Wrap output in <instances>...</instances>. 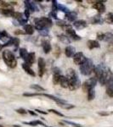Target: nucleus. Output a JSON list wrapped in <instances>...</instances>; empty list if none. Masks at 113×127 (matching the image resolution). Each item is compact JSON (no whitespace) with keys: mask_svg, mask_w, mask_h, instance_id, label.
Returning a JSON list of instances; mask_svg holds the SVG:
<instances>
[{"mask_svg":"<svg viewBox=\"0 0 113 127\" xmlns=\"http://www.w3.org/2000/svg\"><path fill=\"white\" fill-rule=\"evenodd\" d=\"M103 21L104 20H102L101 16H100V15L94 16V17L90 20V22H91L92 24H102L103 23Z\"/></svg>","mask_w":113,"mask_h":127,"instance_id":"nucleus-22","label":"nucleus"},{"mask_svg":"<svg viewBox=\"0 0 113 127\" xmlns=\"http://www.w3.org/2000/svg\"><path fill=\"white\" fill-rule=\"evenodd\" d=\"M29 16H30V10L27 9H26V10H25V17L27 19Z\"/></svg>","mask_w":113,"mask_h":127,"instance_id":"nucleus-39","label":"nucleus"},{"mask_svg":"<svg viewBox=\"0 0 113 127\" xmlns=\"http://www.w3.org/2000/svg\"><path fill=\"white\" fill-rule=\"evenodd\" d=\"M56 25L59 26H63V27H65V26H67L66 22L64 21V20H58V21L56 22Z\"/></svg>","mask_w":113,"mask_h":127,"instance_id":"nucleus-35","label":"nucleus"},{"mask_svg":"<svg viewBox=\"0 0 113 127\" xmlns=\"http://www.w3.org/2000/svg\"><path fill=\"white\" fill-rule=\"evenodd\" d=\"M25 61H26V64L31 66V65L35 62V54L34 53H29Z\"/></svg>","mask_w":113,"mask_h":127,"instance_id":"nucleus-13","label":"nucleus"},{"mask_svg":"<svg viewBox=\"0 0 113 127\" xmlns=\"http://www.w3.org/2000/svg\"><path fill=\"white\" fill-rule=\"evenodd\" d=\"M46 127H47V126H46Z\"/></svg>","mask_w":113,"mask_h":127,"instance_id":"nucleus-49","label":"nucleus"},{"mask_svg":"<svg viewBox=\"0 0 113 127\" xmlns=\"http://www.w3.org/2000/svg\"><path fill=\"white\" fill-rule=\"evenodd\" d=\"M97 39H98V40H100V41H103V40H104V34L99 33V34L97 35Z\"/></svg>","mask_w":113,"mask_h":127,"instance_id":"nucleus-40","label":"nucleus"},{"mask_svg":"<svg viewBox=\"0 0 113 127\" xmlns=\"http://www.w3.org/2000/svg\"><path fill=\"white\" fill-rule=\"evenodd\" d=\"M0 127H3V126H1V125H0Z\"/></svg>","mask_w":113,"mask_h":127,"instance_id":"nucleus-47","label":"nucleus"},{"mask_svg":"<svg viewBox=\"0 0 113 127\" xmlns=\"http://www.w3.org/2000/svg\"><path fill=\"white\" fill-rule=\"evenodd\" d=\"M16 112L19 113V114H26V113H27V111H26V109H24V108H19V109H16Z\"/></svg>","mask_w":113,"mask_h":127,"instance_id":"nucleus-36","label":"nucleus"},{"mask_svg":"<svg viewBox=\"0 0 113 127\" xmlns=\"http://www.w3.org/2000/svg\"><path fill=\"white\" fill-rule=\"evenodd\" d=\"M98 81L101 85H108L113 81V73L109 69H105L103 73L98 78Z\"/></svg>","mask_w":113,"mask_h":127,"instance_id":"nucleus-4","label":"nucleus"},{"mask_svg":"<svg viewBox=\"0 0 113 127\" xmlns=\"http://www.w3.org/2000/svg\"><path fill=\"white\" fill-rule=\"evenodd\" d=\"M87 45H88V47H89V49L99 48L100 47V43H99L97 41H94V40H89V41H88Z\"/></svg>","mask_w":113,"mask_h":127,"instance_id":"nucleus-17","label":"nucleus"},{"mask_svg":"<svg viewBox=\"0 0 113 127\" xmlns=\"http://www.w3.org/2000/svg\"><path fill=\"white\" fill-rule=\"evenodd\" d=\"M94 97H95V91H94V89L89 90V91L88 92V100L91 101V100L94 99Z\"/></svg>","mask_w":113,"mask_h":127,"instance_id":"nucleus-29","label":"nucleus"},{"mask_svg":"<svg viewBox=\"0 0 113 127\" xmlns=\"http://www.w3.org/2000/svg\"><path fill=\"white\" fill-rule=\"evenodd\" d=\"M49 112L54 113V114H57V115H59V116H64L62 114H61V113H59V112H58V111H56V110H55V109H49Z\"/></svg>","mask_w":113,"mask_h":127,"instance_id":"nucleus-37","label":"nucleus"},{"mask_svg":"<svg viewBox=\"0 0 113 127\" xmlns=\"http://www.w3.org/2000/svg\"><path fill=\"white\" fill-rule=\"evenodd\" d=\"M58 38H59V40L64 44H70V42H71V39H70L67 36H65V35H63V34L59 35Z\"/></svg>","mask_w":113,"mask_h":127,"instance_id":"nucleus-23","label":"nucleus"},{"mask_svg":"<svg viewBox=\"0 0 113 127\" xmlns=\"http://www.w3.org/2000/svg\"><path fill=\"white\" fill-rule=\"evenodd\" d=\"M86 59H87V58L81 52L76 53L75 55L73 56V61L77 65H82L86 61Z\"/></svg>","mask_w":113,"mask_h":127,"instance_id":"nucleus-8","label":"nucleus"},{"mask_svg":"<svg viewBox=\"0 0 113 127\" xmlns=\"http://www.w3.org/2000/svg\"><path fill=\"white\" fill-rule=\"evenodd\" d=\"M24 124L29 125V126H38V125H42V126H46L44 123H42L40 120H35V121H31V122H24Z\"/></svg>","mask_w":113,"mask_h":127,"instance_id":"nucleus-26","label":"nucleus"},{"mask_svg":"<svg viewBox=\"0 0 113 127\" xmlns=\"http://www.w3.org/2000/svg\"><path fill=\"white\" fill-rule=\"evenodd\" d=\"M49 17H52V18H54V19H57V15H56V14H55V12L54 11H52L50 14H49Z\"/></svg>","mask_w":113,"mask_h":127,"instance_id":"nucleus-41","label":"nucleus"},{"mask_svg":"<svg viewBox=\"0 0 113 127\" xmlns=\"http://www.w3.org/2000/svg\"><path fill=\"white\" fill-rule=\"evenodd\" d=\"M59 107L65 108V109H70V108H72L74 106L73 105H71V104H68V103H62V104H59Z\"/></svg>","mask_w":113,"mask_h":127,"instance_id":"nucleus-32","label":"nucleus"},{"mask_svg":"<svg viewBox=\"0 0 113 127\" xmlns=\"http://www.w3.org/2000/svg\"><path fill=\"white\" fill-rule=\"evenodd\" d=\"M27 112H29V114H32V115H34V116H36V115H37L36 113H34L33 111H32V110H28Z\"/></svg>","mask_w":113,"mask_h":127,"instance_id":"nucleus-43","label":"nucleus"},{"mask_svg":"<svg viewBox=\"0 0 113 127\" xmlns=\"http://www.w3.org/2000/svg\"><path fill=\"white\" fill-rule=\"evenodd\" d=\"M10 39L11 38L9 37V36L5 31H0V40L3 42H6V43H7Z\"/></svg>","mask_w":113,"mask_h":127,"instance_id":"nucleus-18","label":"nucleus"},{"mask_svg":"<svg viewBox=\"0 0 113 127\" xmlns=\"http://www.w3.org/2000/svg\"><path fill=\"white\" fill-rule=\"evenodd\" d=\"M52 20L48 17H42L39 19H35V28L38 31L48 30L52 26Z\"/></svg>","mask_w":113,"mask_h":127,"instance_id":"nucleus-1","label":"nucleus"},{"mask_svg":"<svg viewBox=\"0 0 113 127\" xmlns=\"http://www.w3.org/2000/svg\"><path fill=\"white\" fill-rule=\"evenodd\" d=\"M0 119H1V117H0Z\"/></svg>","mask_w":113,"mask_h":127,"instance_id":"nucleus-48","label":"nucleus"},{"mask_svg":"<svg viewBox=\"0 0 113 127\" xmlns=\"http://www.w3.org/2000/svg\"><path fill=\"white\" fill-rule=\"evenodd\" d=\"M42 47H43V49H44L45 54H49V53L51 51V49H52L49 42V41H46V40H44L42 42Z\"/></svg>","mask_w":113,"mask_h":127,"instance_id":"nucleus-14","label":"nucleus"},{"mask_svg":"<svg viewBox=\"0 0 113 127\" xmlns=\"http://www.w3.org/2000/svg\"><path fill=\"white\" fill-rule=\"evenodd\" d=\"M31 88H33V89L37 90V91H45V89L44 87H40V86H38V85H36V84L31 86Z\"/></svg>","mask_w":113,"mask_h":127,"instance_id":"nucleus-33","label":"nucleus"},{"mask_svg":"<svg viewBox=\"0 0 113 127\" xmlns=\"http://www.w3.org/2000/svg\"><path fill=\"white\" fill-rule=\"evenodd\" d=\"M65 17L66 19L69 20V21H74L75 22L76 19L77 17V12H74V11H70L68 13L65 15Z\"/></svg>","mask_w":113,"mask_h":127,"instance_id":"nucleus-15","label":"nucleus"},{"mask_svg":"<svg viewBox=\"0 0 113 127\" xmlns=\"http://www.w3.org/2000/svg\"><path fill=\"white\" fill-rule=\"evenodd\" d=\"M73 26H74V27H75L76 29L82 30V29H83V28L87 27L88 24H87V22H86L85 20H76V21L74 22Z\"/></svg>","mask_w":113,"mask_h":127,"instance_id":"nucleus-11","label":"nucleus"},{"mask_svg":"<svg viewBox=\"0 0 113 127\" xmlns=\"http://www.w3.org/2000/svg\"><path fill=\"white\" fill-rule=\"evenodd\" d=\"M15 35H23L26 33H25V32H22V31H20V30H16L15 32Z\"/></svg>","mask_w":113,"mask_h":127,"instance_id":"nucleus-42","label":"nucleus"},{"mask_svg":"<svg viewBox=\"0 0 113 127\" xmlns=\"http://www.w3.org/2000/svg\"><path fill=\"white\" fill-rule=\"evenodd\" d=\"M93 8L94 9H96L100 14H102L106 11V6L103 3V2H95L94 4L93 5Z\"/></svg>","mask_w":113,"mask_h":127,"instance_id":"nucleus-10","label":"nucleus"},{"mask_svg":"<svg viewBox=\"0 0 113 127\" xmlns=\"http://www.w3.org/2000/svg\"><path fill=\"white\" fill-rule=\"evenodd\" d=\"M66 124H69V125H71V126H75V127H83L82 126H80V125H77V124H76V123H72V122H70V121H65Z\"/></svg>","mask_w":113,"mask_h":127,"instance_id":"nucleus-38","label":"nucleus"},{"mask_svg":"<svg viewBox=\"0 0 113 127\" xmlns=\"http://www.w3.org/2000/svg\"><path fill=\"white\" fill-rule=\"evenodd\" d=\"M97 81H98V79L96 78L95 76L91 77V78L87 80V81L82 85V88H83V90L84 92L88 93L89 90L94 89V87H95L96 84H97Z\"/></svg>","mask_w":113,"mask_h":127,"instance_id":"nucleus-5","label":"nucleus"},{"mask_svg":"<svg viewBox=\"0 0 113 127\" xmlns=\"http://www.w3.org/2000/svg\"><path fill=\"white\" fill-rule=\"evenodd\" d=\"M99 114H100V115H109V113H99Z\"/></svg>","mask_w":113,"mask_h":127,"instance_id":"nucleus-44","label":"nucleus"},{"mask_svg":"<svg viewBox=\"0 0 113 127\" xmlns=\"http://www.w3.org/2000/svg\"><path fill=\"white\" fill-rule=\"evenodd\" d=\"M3 59L7 64V66H9V68H15L17 64V60H16L15 55L13 54L11 51L8 50V49H5L3 52Z\"/></svg>","mask_w":113,"mask_h":127,"instance_id":"nucleus-2","label":"nucleus"},{"mask_svg":"<svg viewBox=\"0 0 113 127\" xmlns=\"http://www.w3.org/2000/svg\"><path fill=\"white\" fill-rule=\"evenodd\" d=\"M24 31H25V33L27 34V35H32L34 32V28L32 25H25L24 26Z\"/></svg>","mask_w":113,"mask_h":127,"instance_id":"nucleus-20","label":"nucleus"},{"mask_svg":"<svg viewBox=\"0 0 113 127\" xmlns=\"http://www.w3.org/2000/svg\"><path fill=\"white\" fill-rule=\"evenodd\" d=\"M20 56L21 57L22 59H24V60H26V57H27L28 55V53H27V50H26V48H20Z\"/></svg>","mask_w":113,"mask_h":127,"instance_id":"nucleus-27","label":"nucleus"},{"mask_svg":"<svg viewBox=\"0 0 113 127\" xmlns=\"http://www.w3.org/2000/svg\"><path fill=\"white\" fill-rule=\"evenodd\" d=\"M65 32H66V34H67V36H68L69 38H71V39H72L73 41H78L81 39V37L78 36V35H77L76 33V32L73 30L72 26H68L67 25L66 26H65Z\"/></svg>","mask_w":113,"mask_h":127,"instance_id":"nucleus-6","label":"nucleus"},{"mask_svg":"<svg viewBox=\"0 0 113 127\" xmlns=\"http://www.w3.org/2000/svg\"><path fill=\"white\" fill-rule=\"evenodd\" d=\"M58 9H60V11H63V12H65V13H68V12H70L69 11V9H67L66 7H65L64 5H59V4H58Z\"/></svg>","mask_w":113,"mask_h":127,"instance_id":"nucleus-34","label":"nucleus"},{"mask_svg":"<svg viewBox=\"0 0 113 127\" xmlns=\"http://www.w3.org/2000/svg\"><path fill=\"white\" fill-rule=\"evenodd\" d=\"M75 51H76L75 48H73V47H71V46H67L65 49V55H66L68 58H71V57H73L74 55H75Z\"/></svg>","mask_w":113,"mask_h":127,"instance_id":"nucleus-12","label":"nucleus"},{"mask_svg":"<svg viewBox=\"0 0 113 127\" xmlns=\"http://www.w3.org/2000/svg\"><path fill=\"white\" fill-rule=\"evenodd\" d=\"M0 3H1L0 4H1L2 8H3V9H13V8H12V6L10 3H5V2H3V1H1Z\"/></svg>","mask_w":113,"mask_h":127,"instance_id":"nucleus-30","label":"nucleus"},{"mask_svg":"<svg viewBox=\"0 0 113 127\" xmlns=\"http://www.w3.org/2000/svg\"><path fill=\"white\" fill-rule=\"evenodd\" d=\"M38 75L42 77L45 72V66H46V63L45 60L43 58L38 59Z\"/></svg>","mask_w":113,"mask_h":127,"instance_id":"nucleus-9","label":"nucleus"},{"mask_svg":"<svg viewBox=\"0 0 113 127\" xmlns=\"http://www.w3.org/2000/svg\"><path fill=\"white\" fill-rule=\"evenodd\" d=\"M106 94L110 97H113V81L106 85Z\"/></svg>","mask_w":113,"mask_h":127,"instance_id":"nucleus-24","label":"nucleus"},{"mask_svg":"<svg viewBox=\"0 0 113 127\" xmlns=\"http://www.w3.org/2000/svg\"><path fill=\"white\" fill-rule=\"evenodd\" d=\"M15 13L14 9H0V14H2L3 15L7 16V17H12Z\"/></svg>","mask_w":113,"mask_h":127,"instance_id":"nucleus-19","label":"nucleus"},{"mask_svg":"<svg viewBox=\"0 0 113 127\" xmlns=\"http://www.w3.org/2000/svg\"><path fill=\"white\" fill-rule=\"evenodd\" d=\"M59 84L63 88H69V81L65 76H62V75H61L60 78H59Z\"/></svg>","mask_w":113,"mask_h":127,"instance_id":"nucleus-16","label":"nucleus"},{"mask_svg":"<svg viewBox=\"0 0 113 127\" xmlns=\"http://www.w3.org/2000/svg\"><path fill=\"white\" fill-rule=\"evenodd\" d=\"M113 40V34L111 33V32H107V33L104 34V40L106 42H112Z\"/></svg>","mask_w":113,"mask_h":127,"instance_id":"nucleus-28","label":"nucleus"},{"mask_svg":"<svg viewBox=\"0 0 113 127\" xmlns=\"http://www.w3.org/2000/svg\"><path fill=\"white\" fill-rule=\"evenodd\" d=\"M94 71V65L91 59H87L83 64L80 65V72L83 75H89Z\"/></svg>","mask_w":113,"mask_h":127,"instance_id":"nucleus-3","label":"nucleus"},{"mask_svg":"<svg viewBox=\"0 0 113 127\" xmlns=\"http://www.w3.org/2000/svg\"><path fill=\"white\" fill-rule=\"evenodd\" d=\"M36 111H38V112H39L40 114H47V112H44V111H41V110H38V109H37Z\"/></svg>","mask_w":113,"mask_h":127,"instance_id":"nucleus-45","label":"nucleus"},{"mask_svg":"<svg viewBox=\"0 0 113 127\" xmlns=\"http://www.w3.org/2000/svg\"><path fill=\"white\" fill-rule=\"evenodd\" d=\"M3 48V45H1V44H0V51H1V49Z\"/></svg>","mask_w":113,"mask_h":127,"instance_id":"nucleus-46","label":"nucleus"},{"mask_svg":"<svg viewBox=\"0 0 113 127\" xmlns=\"http://www.w3.org/2000/svg\"><path fill=\"white\" fill-rule=\"evenodd\" d=\"M69 81V89L70 90H77L81 87V81L78 78V76H76L72 79L68 80Z\"/></svg>","mask_w":113,"mask_h":127,"instance_id":"nucleus-7","label":"nucleus"},{"mask_svg":"<svg viewBox=\"0 0 113 127\" xmlns=\"http://www.w3.org/2000/svg\"><path fill=\"white\" fill-rule=\"evenodd\" d=\"M61 75L59 74H54L53 75V82H54L55 85L56 84H59V78H60Z\"/></svg>","mask_w":113,"mask_h":127,"instance_id":"nucleus-31","label":"nucleus"},{"mask_svg":"<svg viewBox=\"0 0 113 127\" xmlns=\"http://www.w3.org/2000/svg\"><path fill=\"white\" fill-rule=\"evenodd\" d=\"M105 21L108 24H113V14L108 13L106 16V18H105Z\"/></svg>","mask_w":113,"mask_h":127,"instance_id":"nucleus-25","label":"nucleus"},{"mask_svg":"<svg viewBox=\"0 0 113 127\" xmlns=\"http://www.w3.org/2000/svg\"><path fill=\"white\" fill-rule=\"evenodd\" d=\"M22 68L24 69V70L26 71V73L29 74L30 75H32V76H35V73H34V71L32 69V68H31V66H29V65H27L26 63L22 64Z\"/></svg>","mask_w":113,"mask_h":127,"instance_id":"nucleus-21","label":"nucleus"}]
</instances>
